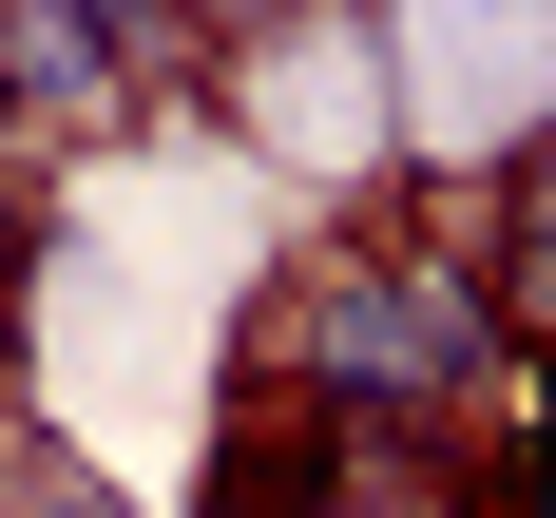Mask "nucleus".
Listing matches in <instances>:
<instances>
[{"label": "nucleus", "mask_w": 556, "mask_h": 518, "mask_svg": "<svg viewBox=\"0 0 556 518\" xmlns=\"http://www.w3.org/2000/svg\"><path fill=\"white\" fill-rule=\"evenodd\" d=\"M345 480H365V442H345L327 403H230V460H212V518H288V500H345Z\"/></svg>", "instance_id": "nucleus-2"}, {"label": "nucleus", "mask_w": 556, "mask_h": 518, "mask_svg": "<svg viewBox=\"0 0 556 518\" xmlns=\"http://www.w3.org/2000/svg\"><path fill=\"white\" fill-rule=\"evenodd\" d=\"M250 345H307L327 422H460V384L500 365V288L460 250H345L327 288H269Z\"/></svg>", "instance_id": "nucleus-1"}, {"label": "nucleus", "mask_w": 556, "mask_h": 518, "mask_svg": "<svg viewBox=\"0 0 556 518\" xmlns=\"http://www.w3.org/2000/svg\"><path fill=\"white\" fill-rule=\"evenodd\" d=\"M20 269H39V192L0 173V345H20Z\"/></svg>", "instance_id": "nucleus-4"}, {"label": "nucleus", "mask_w": 556, "mask_h": 518, "mask_svg": "<svg viewBox=\"0 0 556 518\" xmlns=\"http://www.w3.org/2000/svg\"><path fill=\"white\" fill-rule=\"evenodd\" d=\"M0 77H20V97H58V115H115V20L20 0V20H0Z\"/></svg>", "instance_id": "nucleus-3"}]
</instances>
